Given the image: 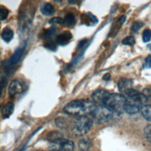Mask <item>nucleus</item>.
I'll return each instance as SVG.
<instances>
[{
  "label": "nucleus",
  "instance_id": "nucleus-24",
  "mask_svg": "<svg viewBox=\"0 0 151 151\" xmlns=\"http://www.w3.org/2000/svg\"><path fill=\"white\" fill-rule=\"evenodd\" d=\"M144 136L148 142H151V124L145 127L144 129Z\"/></svg>",
  "mask_w": 151,
  "mask_h": 151
},
{
  "label": "nucleus",
  "instance_id": "nucleus-14",
  "mask_svg": "<svg viewBox=\"0 0 151 151\" xmlns=\"http://www.w3.org/2000/svg\"><path fill=\"white\" fill-rule=\"evenodd\" d=\"M14 37V32L9 28H4L1 32V38L6 42H10Z\"/></svg>",
  "mask_w": 151,
  "mask_h": 151
},
{
  "label": "nucleus",
  "instance_id": "nucleus-18",
  "mask_svg": "<svg viewBox=\"0 0 151 151\" xmlns=\"http://www.w3.org/2000/svg\"><path fill=\"white\" fill-rule=\"evenodd\" d=\"M55 31H56V28L55 27H52L46 30L44 32L42 35L43 38H45V39L50 38L51 37H52L55 34Z\"/></svg>",
  "mask_w": 151,
  "mask_h": 151
},
{
  "label": "nucleus",
  "instance_id": "nucleus-27",
  "mask_svg": "<svg viewBox=\"0 0 151 151\" xmlns=\"http://www.w3.org/2000/svg\"><path fill=\"white\" fill-rule=\"evenodd\" d=\"M151 68V54H149L145 60L143 64V68L148 69Z\"/></svg>",
  "mask_w": 151,
  "mask_h": 151
},
{
  "label": "nucleus",
  "instance_id": "nucleus-10",
  "mask_svg": "<svg viewBox=\"0 0 151 151\" xmlns=\"http://www.w3.org/2000/svg\"><path fill=\"white\" fill-rule=\"evenodd\" d=\"M24 51H25V47H22L17 48L14 51L13 54L11 55V58H9V63L12 65L17 64L21 59L24 54Z\"/></svg>",
  "mask_w": 151,
  "mask_h": 151
},
{
  "label": "nucleus",
  "instance_id": "nucleus-7",
  "mask_svg": "<svg viewBox=\"0 0 151 151\" xmlns=\"http://www.w3.org/2000/svg\"><path fill=\"white\" fill-rule=\"evenodd\" d=\"M140 106L127 99L123 108L124 111L129 114H135L137 113L140 110Z\"/></svg>",
  "mask_w": 151,
  "mask_h": 151
},
{
  "label": "nucleus",
  "instance_id": "nucleus-5",
  "mask_svg": "<svg viewBox=\"0 0 151 151\" xmlns=\"http://www.w3.org/2000/svg\"><path fill=\"white\" fill-rule=\"evenodd\" d=\"M50 148L52 151H73L74 144L71 140L61 138L51 142Z\"/></svg>",
  "mask_w": 151,
  "mask_h": 151
},
{
  "label": "nucleus",
  "instance_id": "nucleus-11",
  "mask_svg": "<svg viewBox=\"0 0 151 151\" xmlns=\"http://www.w3.org/2000/svg\"><path fill=\"white\" fill-rule=\"evenodd\" d=\"M132 81L126 78H122L119 80L117 86L120 91L122 93H125L127 90L132 88Z\"/></svg>",
  "mask_w": 151,
  "mask_h": 151
},
{
  "label": "nucleus",
  "instance_id": "nucleus-8",
  "mask_svg": "<svg viewBox=\"0 0 151 151\" xmlns=\"http://www.w3.org/2000/svg\"><path fill=\"white\" fill-rule=\"evenodd\" d=\"M72 37L73 35L70 31H64L57 36L56 38V43L62 46L65 45L70 42Z\"/></svg>",
  "mask_w": 151,
  "mask_h": 151
},
{
  "label": "nucleus",
  "instance_id": "nucleus-26",
  "mask_svg": "<svg viewBox=\"0 0 151 151\" xmlns=\"http://www.w3.org/2000/svg\"><path fill=\"white\" fill-rule=\"evenodd\" d=\"M50 24H64V18L61 17H54L50 19Z\"/></svg>",
  "mask_w": 151,
  "mask_h": 151
},
{
  "label": "nucleus",
  "instance_id": "nucleus-30",
  "mask_svg": "<svg viewBox=\"0 0 151 151\" xmlns=\"http://www.w3.org/2000/svg\"><path fill=\"white\" fill-rule=\"evenodd\" d=\"M147 48H149V50H151V43H150V44H149L147 45Z\"/></svg>",
  "mask_w": 151,
  "mask_h": 151
},
{
  "label": "nucleus",
  "instance_id": "nucleus-20",
  "mask_svg": "<svg viewBox=\"0 0 151 151\" xmlns=\"http://www.w3.org/2000/svg\"><path fill=\"white\" fill-rule=\"evenodd\" d=\"M142 39L144 42H149L151 40V30L150 29H145L143 31Z\"/></svg>",
  "mask_w": 151,
  "mask_h": 151
},
{
  "label": "nucleus",
  "instance_id": "nucleus-23",
  "mask_svg": "<svg viewBox=\"0 0 151 151\" xmlns=\"http://www.w3.org/2000/svg\"><path fill=\"white\" fill-rule=\"evenodd\" d=\"M8 14H9L8 9L6 7L1 5V7H0V17H1V19L2 21H4V20L6 19V18L8 17Z\"/></svg>",
  "mask_w": 151,
  "mask_h": 151
},
{
  "label": "nucleus",
  "instance_id": "nucleus-25",
  "mask_svg": "<svg viewBox=\"0 0 151 151\" xmlns=\"http://www.w3.org/2000/svg\"><path fill=\"white\" fill-rule=\"evenodd\" d=\"M44 47L51 51H55L57 50V43L53 41L50 40L46 42V43L44 44Z\"/></svg>",
  "mask_w": 151,
  "mask_h": 151
},
{
  "label": "nucleus",
  "instance_id": "nucleus-17",
  "mask_svg": "<svg viewBox=\"0 0 151 151\" xmlns=\"http://www.w3.org/2000/svg\"><path fill=\"white\" fill-rule=\"evenodd\" d=\"M76 22V18L71 13L67 14L64 18V24L68 27H71L74 25Z\"/></svg>",
  "mask_w": 151,
  "mask_h": 151
},
{
  "label": "nucleus",
  "instance_id": "nucleus-28",
  "mask_svg": "<svg viewBox=\"0 0 151 151\" xmlns=\"http://www.w3.org/2000/svg\"><path fill=\"white\" fill-rule=\"evenodd\" d=\"M110 74L109 73H106L105 74L103 77V79L104 80V81H109L110 79Z\"/></svg>",
  "mask_w": 151,
  "mask_h": 151
},
{
  "label": "nucleus",
  "instance_id": "nucleus-16",
  "mask_svg": "<svg viewBox=\"0 0 151 151\" xmlns=\"http://www.w3.org/2000/svg\"><path fill=\"white\" fill-rule=\"evenodd\" d=\"M91 146V140L88 138H84L80 140L78 148L81 151H87Z\"/></svg>",
  "mask_w": 151,
  "mask_h": 151
},
{
  "label": "nucleus",
  "instance_id": "nucleus-21",
  "mask_svg": "<svg viewBox=\"0 0 151 151\" xmlns=\"http://www.w3.org/2000/svg\"><path fill=\"white\" fill-rule=\"evenodd\" d=\"M49 140H50V142H54L56 140H58L59 139L63 138L62 137V134L59 133L58 132H52L51 133H50L48 136Z\"/></svg>",
  "mask_w": 151,
  "mask_h": 151
},
{
  "label": "nucleus",
  "instance_id": "nucleus-3",
  "mask_svg": "<svg viewBox=\"0 0 151 151\" xmlns=\"http://www.w3.org/2000/svg\"><path fill=\"white\" fill-rule=\"evenodd\" d=\"M93 120L87 117H79L74 122L72 131L73 134L77 136H81L86 134L92 127Z\"/></svg>",
  "mask_w": 151,
  "mask_h": 151
},
{
  "label": "nucleus",
  "instance_id": "nucleus-9",
  "mask_svg": "<svg viewBox=\"0 0 151 151\" xmlns=\"http://www.w3.org/2000/svg\"><path fill=\"white\" fill-rule=\"evenodd\" d=\"M110 93L104 90H97L95 91L91 95L93 100L97 103L103 104V101Z\"/></svg>",
  "mask_w": 151,
  "mask_h": 151
},
{
  "label": "nucleus",
  "instance_id": "nucleus-29",
  "mask_svg": "<svg viewBox=\"0 0 151 151\" xmlns=\"http://www.w3.org/2000/svg\"><path fill=\"white\" fill-rule=\"evenodd\" d=\"M125 19H126V17H125V16H122V17L119 18V22H120L121 23H123V22H124V21H125Z\"/></svg>",
  "mask_w": 151,
  "mask_h": 151
},
{
  "label": "nucleus",
  "instance_id": "nucleus-4",
  "mask_svg": "<svg viewBox=\"0 0 151 151\" xmlns=\"http://www.w3.org/2000/svg\"><path fill=\"white\" fill-rule=\"evenodd\" d=\"M114 113L104 106L100 105L96 106L91 113L93 119L99 123H106L110 121L113 117Z\"/></svg>",
  "mask_w": 151,
  "mask_h": 151
},
{
  "label": "nucleus",
  "instance_id": "nucleus-22",
  "mask_svg": "<svg viewBox=\"0 0 151 151\" xmlns=\"http://www.w3.org/2000/svg\"><path fill=\"white\" fill-rule=\"evenodd\" d=\"M143 26V23L140 21H135L133 23L131 27V31L133 32H137Z\"/></svg>",
  "mask_w": 151,
  "mask_h": 151
},
{
  "label": "nucleus",
  "instance_id": "nucleus-2",
  "mask_svg": "<svg viewBox=\"0 0 151 151\" xmlns=\"http://www.w3.org/2000/svg\"><path fill=\"white\" fill-rule=\"evenodd\" d=\"M127 99L120 94L109 93L103 103V106L111 110L114 114H119L124 111V106Z\"/></svg>",
  "mask_w": 151,
  "mask_h": 151
},
{
  "label": "nucleus",
  "instance_id": "nucleus-6",
  "mask_svg": "<svg viewBox=\"0 0 151 151\" xmlns=\"http://www.w3.org/2000/svg\"><path fill=\"white\" fill-rule=\"evenodd\" d=\"M25 90V86L20 80H13L9 84L8 93L10 97H14L22 93Z\"/></svg>",
  "mask_w": 151,
  "mask_h": 151
},
{
  "label": "nucleus",
  "instance_id": "nucleus-13",
  "mask_svg": "<svg viewBox=\"0 0 151 151\" xmlns=\"http://www.w3.org/2000/svg\"><path fill=\"white\" fill-rule=\"evenodd\" d=\"M41 13L45 16H51L55 12L54 6L50 3H46L41 8Z\"/></svg>",
  "mask_w": 151,
  "mask_h": 151
},
{
  "label": "nucleus",
  "instance_id": "nucleus-19",
  "mask_svg": "<svg viewBox=\"0 0 151 151\" xmlns=\"http://www.w3.org/2000/svg\"><path fill=\"white\" fill-rule=\"evenodd\" d=\"M135 39L133 36H127L125 37L122 41V44L125 45H129V46H132L135 44Z\"/></svg>",
  "mask_w": 151,
  "mask_h": 151
},
{
  "label": "nucleus",
  "instance_id": "nucleus-12",
  "mask_svg": "<svg viewBox=\"0 0 151 151\" xmlns=\"http://www.w3.org/2000/svg\"><path fill=\"white\" fill-rule=\"evenodd\" d=\"M14 110V105L12 102H8L2 108L1 113L3 119L8 118L13 113Z\"/></svg>",
  "mask_w": 151,
  "mask_h": 151
},
{
  "label": "nucleus",
  "instance_id": "nucleus-1",
  "mask_svg": "<svg viewBox=\"0 0 151 151\" xmlns=\"http://www.w3.org/2000/svg\"><path fill=\"white\" fill-rule=\"evenodd\" d=\"M96 106L94 102L84 99L74 100L67 103L63 108V111L67 114L74 116H86L91 114Z\"/></svg>",
  "mask_w": 151,
  "mask_h": 151
},
{
  "label": "nucleus",
  "instance_id": "nucleus-15",
  "mask_svg": "<svg viewBox=\"0 0 151 151\" xmlns=\"http://www.w3.org/2000/svg\"><path fill=\"white\" fill-rule=\"evenodd\" d=\"M140 111L144 118L151 122V104H145L142 106Z\"/></svg>",
  "mask_w": 151,
  "mask_h": 151
}]
</instances>
